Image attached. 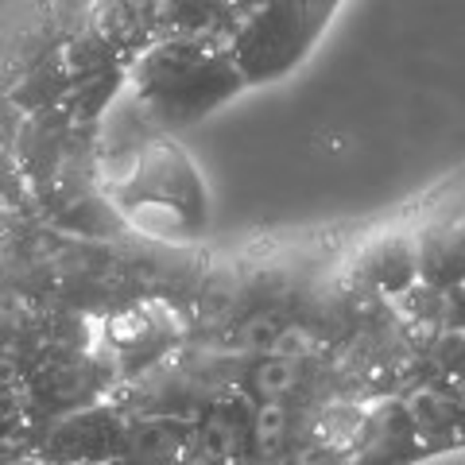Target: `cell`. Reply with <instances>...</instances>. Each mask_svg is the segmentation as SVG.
<instances>
[{
  "label": "cell",
  "instance_id": "5",
  "mask_svg": "<svg viewBox=\"0 0 465 465\" xmlns=\"http://www.w3.org/2000/svg\"><path fill=\"white\" fill-rule=\"evenodd\" d=\"M442 326H446L450 333H465V283H454V287H446Z\"/></svg>",
  "mask_w": 465,
  "mask_h": 465
},
{
  "label": "cell",
  "instance_id": "1",
  "mask_svg": "<svg viewBox=\"0 0 465 465\" xmlns=\"http://www.w3.org/2000/svg\"><path fill=\"white\" fill-rule=\"evenodd\" d=\"M133 85L159 124L183 128L210 116L217 105L237 97L249 82L232 63L229 47L174 35L140 54Z\"/></svg>",
  "mask_w": 465,
  "mask_h": 465
},
{
  "label": "cell",
  "instance_id": "3",
  "mask_svg": "<svg viewBox=\"0 0 465 465\" xmlns=\"http://www.w3.org/2000/svg\"><path fill=\"white\" fill-rule=\"evenodd\" d=\"M419 244V280L430 287H454L465 283V217L461 222L430 225L415 237Z\"/></svg>",
  "mask_w": 465,
  "mask_h": 465
},
{
  "label": "cell",
  "instance_id": "4",
  "mask_svg": "<svg viewBox=\"0 0 465 465\" xmlns=\"http://www.w3.org/2000/svg\"><path fill=\"white\" fill-rule=\"evenodd\" d=\"M361 275L388 295H403L407 287L419 280V244L415 237H391L372 244L361 260Z\"/></svg>",
  "mask_w": 465,
  "mask_h": 465
},
{
  "label": "cell",
  "instance_id": "2",
  "mask_svg": "<svg viewBox=\"0 0 465 465\" xmlns=\"http://www.w3.org/2000/svg\"><path fill=\"white\" fill-rule=\"evenodd\" d=\"M341 0H264L229 39L232 63L249 85L280 82L314 51Z\"/></svg>",
  "mask_w": 465,
  "mask_h": 465
}]
</instances>
